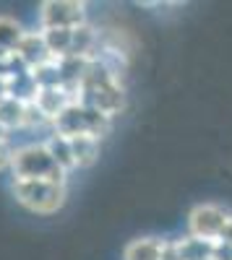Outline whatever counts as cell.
<instances>
[{
	"label": "cell",
	"mask_w": 232,
	"mask_h": 260,
	"mask_svg": "<svg viewBox=\"0 0 232 260\" xmlns=\"http://www.w3.org/2000/svg\"><path fill=\"white\" fill-rule=\"evenodd\" d=\"M13 146L8 143V138H0V172H6V169H11V164H13Z\"/></svg>",
	"instance_id": "cell-15"
},
{
	"label": "cell",
	"mask_w": 232,
	"mask_h": 260,
	"mask_svg": "<svg viewBox=\"0 0 232 260\" xmlns=\"http://www.w3.org/2000/svg\"><path fill=\"white\" fill-rule=\"evenodd\" d=\"M39 24L42 31L50 29H78L86 21V3L78 0H47L39 6Z\"/></svg>",
	"instance_id": "cell-5"
},
{
	"label": "cell",
	"mask_w": 232,
	"mask_h": 260,
	"mask_svg": "<svg viewBox=\"0 0 232 260\" xmlns=\"http://www.w3.org/2000/svg\"><path fill=\"white\" fill-rule=\"evenodd\" d=\"M162 260H180V252H178V245H175V242H164V247H162Z\"/></svg>",
	"instance_id": "cell-17"
},
{
	"label": "cell",
	"mask_w": 232,
	"mask_h": 260,
	"mask_svg": "<svg viewBox=\"0 0 232 260\" xmlns=\"http://www.w3.org/2000/svg\"><path fill=\"white\" fill-rule=\"evenodd\" d=\"M32 102L37 104V110L45 115L47 122L52 125L73 102H78V96L71 94L68 89H63V86H57V89H37V94H34Z\"/></svg>",
	"instance_id": "cell-8"
},
{
	"label": "cell",
	"mask_w": 232,
	"mask_h": 260,
	"mask_svg": "<svg viewBox=\"0 0 232 260\" xmlns=\"http://www.w3.org/2000/svg\"><path fill=\"white\" fill-rule=\"evenodd\" d=\"M178 245V252H180V260H212L214 255V242H204V240H196V237H183V240H175Z\"/></svg>",
	"instance_id": "cell-14"
},
{
	"label": "cell",
	"mask_w": 232,
	"mask_h": 260,
	"mask_svg": "<svg viewBox=\"0 0 232 260\" xmlns=\"http://www.w3.org/2000/svg\"><path fill=\"white\" fill-rule=\"evenodd\" d=\"M162 247H164V240L141 237V240H133L125 245L123 257L125 260H162Z\"/></svg>",
	"instance_id": "cell-12"
},
{
	"label": "cell",
	"mask_w": 232,
	"mask_h": 260,
	"mask_svg": "<svg viewBox=\"0 0 232 260\" xmlns=\"http://www.w3.org/2000/svg\"><path fill=\"white\" fill-rule=\"evenodd\" d=\"M45 146H47V151L52 154V159H55V164L66 172H73L76 169V161H73V151H71V141L66 138V136H57V133H52L47 141H45Z\"/></svg>",
	"instance_id": "cell-13"
},
{
	"label": "cell",
	"mask_w": 232,
	"mask_h": 260,
	"mask_svg": "<svg viewBox=\"0 0 232 260\" xmlns=\"http://www.w3.org/2000/svg\"><path fill=\"white\" fill-rule=\"evenodd\" d=\"M24 26L11 16H0V60H13L16 50L24 39Z\"/></svg>",
	"instance_id": "cell-9"
},
{
	"label": "cell",
	"mask_w": 232,
	"mask_h": 260,
	"mask_svg": "<svg viewBox=\"0 0 232 260\" xmlns=\"http://www.w3.org/2000/svg\"><path fill=\"white\" fill-rule=\"evenodd\" d=\"M13 180H50V182H66L63 172L45 143H26L13 151Z\"/></svg>",
	"instance_id": "cell-3"
},
{
	"label": "cell",
	"mask_w": 232,
	"mask_h": 260,
	"mask_svg": "<svg viewBox=\"0 0 232 260\" xmlns=\"http://www.w3.org/2000/svg\"><path fill=\"white\" fill-rule=\"evenodd\" d=\"M219 242H229V245H232V213H229V219H227V224H224V232H222V237H219Z\"/></svg>",
	"instance_id": "cell-18"
},
{
	"label": "cell",
	"mask_w": 232,
	"mask_h": 260,
	"mask_svg": "<svg viewBox=\"0 0 232 260\" xmlns=\"http://www.w3.org/2000/svg\"><path fill=\"white\" fill-rule=\"evenodd\" d=\"M6 96H11V86H8V78H0V102Z\"/></svg>",
	"instance_id": "cell-19"
},
{
	"label": "cell",
	"mask_w": 232,
	"mask_h": 260,
	"mask_svg": "<svg viewBox=\"0 0 232 260\" xmlns=\"http://www.w3.org/2000/svg\"><path fill=\"white\" fill-rule=\"evenodd\" d=\"M68 141H71L76 169H89V167L97 164V159H99V138H94V136H73Z\"/></svg>",
	"instance_id": "cell-11"
},
{
	"label": "cell",
	"mask_w": 232,
	"mask_h": 260,
	"mask_svg": "<svg viewBox=\"0 0 232 260\" xmlns=\"http://www.w3.org/2000/svg\"><path fill=\"white\" fill-rule=\"evenodd\" d=\"M112 130V117L102 115L94 107H86L81 102H73L66 112H63L55 122H52V133L57 136H94L102 141V136H107Z\"/></svg>",
	"instance_id": "cell-4"
},
{
	"label": "cell",
	"mask_w": 232,
	"mask_h": 260,
	"mask_svg": "<svg viewBox=\"0 0 232 260\" xmlns=\"http://www.w3.org/2000/svg\"><path fill=\"white\" fill-rule=\"evenodd\" d=\"M212 260H232V245L229 242H214Z\"/></svg>",
	"instance_id": "cell-16"
},
{
	"label": "cell",
	"mask_w": 232,
	"mask_h": 260,
	"mask_svg": "<svg viewBox=\"0 0 232 260\" xmlns=\"http://www.w3.org/2000/svg\"><path fill=\"white\" fill-rule=\"evenodd\" d=\"M16 60L24 65L26 71H34V68H39V65L55 60L52 52H50V47H47V42H45V34H42V29L24 34V39H21V45H18V50H16Z\"/></svg>",
	"instance_id": "cell-7"
},
{
	"label": "cell",
	"mask_w": 232,
	"mask_h": 260,
	"mask_svg": "<svg viewBox=\"0 0 232 260\" xmlns=\"http://www.w3.org/2000/svg\"><path fill=\"white\" fill-rule=\"evenodd\" d=\"M78 102L94 107L102 115L115 117L125 110V89L123 81L118 76H112L102 62L92 60L86 76H83V83L78 89Z\"/></svg>",
	"instance_id": "cell-1"
},
{
	"label": "cell",
	"mask_w": 232,
	"mask_h": 260,
	"mask_svg": "<svg viewBox=\"0 0 232 260\" xmlns=\"http://www.w3.org/2000/svg\"><path fill=\"white\" fill-rule=\"evenodd\" d=\"M11 190L18 206L39 216L57 213L68 198L66 182H50V180H13Z\"/></svg>",
	"instance_id": "cell-2"
},
{
	"label": "cell",
	"mask_w": 232,
	"mask_h": 260,
	"mask_svg": "<svg viewBox=\"0 0 232 260\" xmlns=\"http://www.w3.org/2000/svg\"><path fill=\"white\" fill-rule=\"evenodd\" d=\"M26 110H29V102L16 96H6L0 102V125H3L6 133L26 127Z\"/></svg>",
	"instance_id": "cell-10"
},
{
	"label": "cell",
	"mask_w": 232,
	"mask_h": 260,
	"mask_svg": "<svg viewBox=\"0 0 232 260\" xmlns=\"http://www.w3.org/2000/svg\"><path fill=\"white\" fill-rule=\"evenodd\" d=\"M229 219V211L217 203H198L188 213V234L204 242H219L224 224Z\"/></svg>",
	"instance_id": "cell-6"
},
{
	"label": "cell",
	"mask_w": 232,
	"mask_h": 260,
	"mask_svg": "<svg viewBox=\"0 0 232 260\" xmlns=\"http://www.w3.org/2000/svg\"><path fill=\"white\" fill-rule=\"evenodd\" d=\"M0 138H8V133H6V130H3V125H0Z\"/></svg>",
	"instance_id": "cell-20"
}]
</instances>
